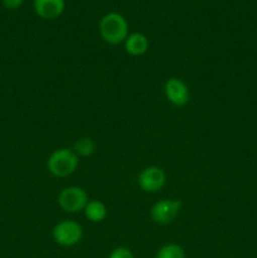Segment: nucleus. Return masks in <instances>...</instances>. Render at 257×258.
Returning <instances> with one entry per match:
<instances>
[{
  "label": "nucleus",
  "instance_id": "9b49d317",
  "mask_svg": "<svg viewBox=\"0 0 257 258\" xmlns=\"http://www.w3.org/2000/svg\"><path fill=\"white\" fill-rule=\"evenodd\" d=\"M73 151L77 154V156H82V158H88V156L93 155L96 151V143L88 136H83L76 140L75 145H73Z\"/></svg>",
  "mask_w": 257,
  "mask_h": 258
},
{
  "label": "nucleus",
  "instance_id": "f257e3e1",
  "mask_svg": "<svg viewBox=\"0 0 257 258\" xmlns=\"http://www.w3.org/2000/svg\"><path fill=\"white\" fill-rule=\"evenodd\" d=\"M100 35L106 43L117 45L125 42L128 35V24L125 17L118 13H107L103 15L98 24Z\"/></svg>",
  "mask_w": 257,
  "mask_h": 258
},
{
  "label": "nucleus",
  "instance_id": "4468645a",
  "mask_svg": "<svg viewBox=\"0 0 257 258\" xmlns=\"http://www.w3.org/2000/svg\"><path fill=\"white\" fill-rule=\"evenodd\" d=\"M23 2H24V0H3V4H4V7L7 8V9L17 10L22 7Z\"/></svg>",
  "mask_w": 257,
  "mask_h": 258
},
{
  "label": "nucleus",
  "instance_id": "6e6552de",
  "mask_svg": "<svg viewBox=\"0 0 257 258\" xmlns=\"http://www.w3.org/2000/svg\"><path fill=\"white\" fill-rule=\"evenodd\" d=\"M34 12L42 19L53 20L63 14L66 8L65 0H34Z\"/></svg>",
  "mask_w": 257,
  "mask_h": 258
},
{
  "label": "nucleus",
  "instance_id": "ddd939ff",
  "mask_svg": "<svg viewBox=\"0 0 257 258\" xmlns=\"http://www.w3.org/2000/svg\"><path fill=\"white\" fill-rule=\"evenodd\" d=\"M108 258H135V256L127 247H116L111 251Z\"/></svg>",
  "mask_w": 257,
  "mask_h": 258
},
{
  "label": "nucleus",
  "instance_id": "39448f33",
  "mask_svg": "<svg viewBox=\"0 0 257 258\" xmlns=\"http://www.w3.org/2000/svg\"><path fill=\"white\" fill-rule=\"evenodd\" d=\"M181 207L183 203L179 199H161L151 207V219L160 226L170 224L179 216Z\"/></svg>",
  "mask_w": 257,
  "mask_h": 258
},
{
  "label": "nucleus",
  "instance_id": "f8f14e48",
  "mask_svg": "<svg viewBox=\"0 0 257 258\" xmlns=\"http://www.w3.org/2000/svg\"><path fill=\"white\" fill-rule=\"evenodd\" d=\"M155 258H185V252L179 244L168 243L156 252Z\"/></svg>",
  "mask_w": 257,
  "mask_h": 258
},
{
  "label": "nucleus",
  "instance_id": "f03ea898",
  "mask_svg": "<svg viewBox=\"0 0 257 258\" xmlns=\"http://www.w3.org/2000/svg\"><path fill=\"white\" fill-rule=\"evenodd\" d=\"M78 156L72 149L60 148L53 151L47 160V169L55 178H66L77 170Z\"/></svg>",
  "mask_w": 257,
  "mask_h": 258
},
{
  "label": "nucleus",
  "instance_id": "9d476101",
  "mask_svg": "<svg viewBox=\"0 0 257 258\" xmlns=\"http://www.w3.org/2000/svg\"><path fill=\"white\" fill-rule=\"evenodd\" d=\"M83 213H85L86 218L92 223H101L106 219L108 211L103 202L98 201V199H92L86 204Z\"/></svg>",
  "mask_w": 257,
  "mask_h": 258
},
{
  "label": "nucleus",
  "instance_id": "20e7f679",
  "mask_svg": "<svg viewBox=\"0 0 257 258\" xmlns=\"http://www.w3.org/2000/svg\"><path fill=\"white\" fill-rule=\"evenodd\" d=\"M88 196L86 190L80 186H67L63 188L58 194V206L63 212L70 214L78 213L85 209L86 204L88 203Z\"/></svg>",
  "mask_w": 257,
  "mask_h": 258
},
{
  "label": "nucleus",
  "instance_id": "1a4fd4ad",
  "mask_svg": "<svg viewBox=\"0 0 257 258\" xmlns=\"http://www.w3.org/2000/svg\"><path fill=\"white\" fill-rule=\"evenodd\" d=\"M123 45L127 54L133 57H140L148 52L150 43H149L148 37L143 33H131L125 39Z\"/></svg>",
  "mask_w": 257,
  "mask_h": 258
},
{
  "label": "nucleus",
  "instance_id": "423d86ee",
  "mask_svg": "<svg viewBox=\"0 0 257 258\" xmlns=\"http://www.w3.org/2000/svg\"><path fill=\"white\" fill-rule=\"evenodd\" d=\"M166 174L159 166H148L143 169L138 176V185L145 193H156L164 188Z\"/></svg>",
  "mask_w": 257,
  "mask_h": 258
},
{
  "label": "nucleus",
  "instance_id": "0eeeda50",
  "mask_svg": "<svg viewBox=\"0 0 257 258\" xmlns=\"http://www.w3.org/2000/svg\"><path fill=\"white\" fill-rule=\"evenodd\" d=\"M164 93L169 102L178 107H183L190 100V92H189L186 83L176 77L166 80L165 85H164Z\"/></svg>",
  "mask_w": 257,
  "mask_h": 258
},
{
  "label": "nucleus",
  "instance_id": "7ed1b4c3",
  "mask_svg": "<svg viewBox=\"0 0 257 258\" xmlns=\"http://www.w3.org/2000/svg\"><path fill=\"white\" fill-rule=\"evenodd\" d=\"M52 237L58 246L73 247L82 241L83 228L78 222L72 219H63L54 226Z\"/></svg>",
  "mask_w": 257,
  "mask_h": 258
}]
</instances>
